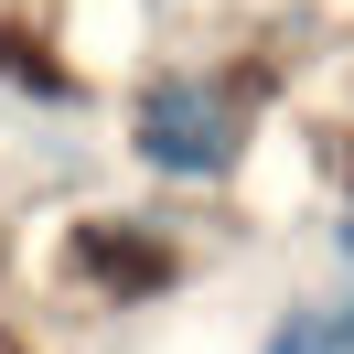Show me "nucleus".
<instances>
[{
	"label": "nucleus",
	"mask_w": 354,
	"mask_h": 354,
	"mask_svg": "<svg viewBox=\"0 0 354 354\" xmlns=\"http://www.w3.org/2000/svg\"><path fill=\"white\" fill-rule=\"evenodd\" d=\"M140 151H151V172H183V183L225 172L236 161V97L204 75H161L140 97Z\"/></svg>",
	"instance_id": "1"
},
{
	"label": "nucleus",
	"mask_w": 354,
	"mask_h": 354,
	"mask_svg": "<svg viewBox=\"0 0 354 354\" xmlns=\"http://www.w3.org/2000/svg\"><path fill=\"white\" fill-rule=\"evenodd\" d=\"M268 354H344V322L301 311V322H279V333H268Z\"/></svg>",
	"instance_id": "2"
}]
</instances>
